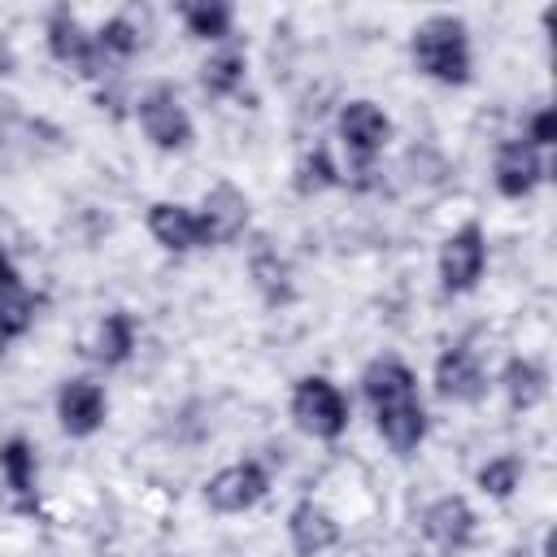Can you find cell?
<instances>
[{
    "instance_id": "cell-9",
    "label": "cell",
    "mask_w": 557,
    "mask_h": 557,
    "mask_svg": "<svg viewBox=\"0 0 557 557\" xmlns=\"http://www.w3.org/2000/svg\"><path fill=\"white\" fill-rule=\"evenodd\" d=\"M361 387H366L374 413H387V409H400V405L418 400V383H413L409 366H400L396 357H379V361H370L366 374H361Z\"/></svg>"
},
{
    "instance_id": "cell-28",
    "label": "cell",
    "mask_w": 557,
    "mask_h": 557,
    "mask_svg": "<svg viewBox=\"0 0 557 557\" xmlns=\"http://www.w3.org/2000/svg\"><path fill=\"white\" fill-rule=\"evenodd\" d=\"M13 70V52H9V44L0 39V74H9Z\"/></svg>"
},
{
    "instance_id": "cell-6",
    "label": "cell",
    "mask_w": 557,
    "mask_h": 557,
    "mask_svg": "<svg viewBox=\"0 0 557 557\" xmlns=\"http://www.w3.org/2000/svg\"><path fill=\"white\" fill-rule=\"evenodd\" d=\"M139 126L144 135L157 144V148H187L191 144V117L183 113L174 87H152L144 100H139Z\"/></svg>"
},
{
    "instance_id": "cell-27",
    "label": "cell",
    "mask_w": 557,
    "mask_h": 557,
    "mask_svg": "<svg viewBox=\"0 0 557 557\" xmlns=\"http://www.w3.org/2000/svg\"><path fill=\"white\" fill-rule=\"evenodd\" d=\"M553 139H557V113L553 109H540L531 117V148L535 144H553Z\"/></svg>"
},
{
    "instance_id": "cell-26",
    "label": "cell",
    "mask_w": 557,
    "mask_h": 557,
    "mask_svg": "<svg viewBox=\"0 0 557 557\" xmlns=\"http://www.w3.org/2000/svg\"><path fill=\"white\" fill-rule=\"evenodd\" d=\"M518 474H522V461H518L513 453H505V457H492V461L479 470V487H483L487 496L505 500V496L518 487Z\"/></svg>"
},
{
    "instance_id": "cell-4",
    "label": "cell",
    "mask_w": 557,
    "mask_h": 557,
    "mask_svg": "<svg viewBox=\"0 0 557 557\" xmlns=\"http://www.w3.org/2000/svg\"><path fill=\"white\" fill-rule=\"evenodd\" d=\"M483 261H487V244H483V226L479 222H466L461 231H453L440 248V278H444V292H470L483 274Z\"/></svg>"
},
{
    "instance_id": "cell-14",
    "label": "cell",
    "mask_w": 557,
    "mask_h": 557,
    "mask_svg": "<svg viewBox=\"0 0 557 557\" xmlns=\"http://www.w3.org/2000/svg\"><path fill=\"white\" fill-rule=\"evenodd\" d=\"M540 178H544V161H540V152H535L531 144L509 139V144L496 152V191H500V196L518 200V196L535 191Z\"/></svg>"
},
{
    "instance_id": "cell-25",
    "label": "cell",
    "mask_w": 557,
    "mask_h": 557,
    "mask_svg": "<svg viewBox=\"0 0 557 557\" xmlns=\"http://www.w3.org/2000/svg\"><path fill=\"white\" fill-rule=\"evenodd\" d=\"M335 183H339V174H335V165H331V157L322 148H313V152L300 157V165H296V191L300 196H313V191L335 187Z\"/></svg>"
},
{
    "instance_id": "cell-12",
    "label": "cell",
    "mask_w": 557,
    "mask_h": 557,
    "mask_svg": "<svg viewBox=\"0 0 557 557\" xmlns=\"http://www.w3.org/2000/svg\"><path fill=\"white\" fill-rule=\"evenodd\" d=\"M422 531H426V540H431L435 548L457 553V548H466V544L474 540V509H470L461 496H444V500H435V505L426 509Z\"/></svg>"
},
{
    "instance_id": "cell-17",
    "label": "cell",
    "mask_w": 557,
    "mask_h": 557,
    "mask_svg": "<svg viewBox=\"0 0 557 557\" xmlns=\"http://www.w3.org/2000/svg\"><path fill=\"white\" fill-rule=\"evenodd\" d=\"M379 422V435L392 444V453H413L426 435V413H422V400H409L400 409H387V413H374Z\"/></svg>"
},
{
    "instance_id": "cell-7",
    "label": "cell",
    "mask_w": 557,
    "mask_h": 557,
    "mask_svg": "<svg viewBox=\"0 0 557 557\" xmlns=\"http://www.w3.org/2000/svg\"><path fill=\"white\" fill-rule=\"evenodd\" d=\"M339 135H344L352 161H357V165H370L374 152H383V144H387V135H392V122H387V113H383L374 100H352V104H344V113H339Z\"/></svg>"
},
{
    "instance_id": "cell-18",
    "label": "cell",
    "mask_w": 557,
    "mask_h": 557,
    "mask_svg": "<svg viewBox=\"0 0 557 557\" xmlns=\"http://www.w3.org/2000/svg\"><path fill=\"white\" fill-rule=\"evenodd\" d=\"M248 274H252V283L261 287V296H265L270 305L292 300V278H287V265L278 261V252L270 248V239H257L252 261H248Z\"/></svg>"
},
{
    "instance_id": "cell-15",
    "label": "cell",
    "mask_w": 557,
    "mask_h": 557,
    "mask_svg": "<svg viewBox=\"0 0 557 557\" xmlns=\"http://www.w3.org/2000/svg\"><path fill=\"white\" fill-rule=\"evenodd\" d=\"M287 531H292V548H296L300 557H318V553H326V548L339 540L335 518H331L322 505H313V500H300V505L292 509Z\"/></svg>"
},
{
    "instance_id": "cell-5",
    "label": "cell",
    "mask_w": 557,
    "mask_h": 557,
    "mask_svg": "<svg viewBox=\"0 0 557 557\" xmlns=\"http://www.w3.org/2000/svg\"><path fill=\"white\" fill-rule=\"evenodd\" d=\"M196 222H200V244H231L248 226V196L235 183H218L213 191H205Z\"/></svg>"
},
{
    "instance_id": "cell-16",
    "label": "cell",
    "mask_w": 557,
    "mask_h": 557,
    "mask_svg": "<svg viewBox=\"0 0 557 557\" xmlns=\"http://www.w3.org/2000/svg\"><path fill=\"white\" fill-rule=\"evenodd\" d=\"M148 231H152V239H157L161 248H170V252H187V248L200 244V222H196V213L183 209V205H170V200H157V205L148 209Z\"/></svg>"
},
{
    "instance_id": "cell-1",
    "label": "cell",
    "mask_w": 557,
    "mask_h": 557,
    "mask_svg": "<svg viewBox=\"0 0 557 557\" xmlns=\"http://www.w3.org/2000/svg\"><path fill=\"white\" fill-rule=\"evenodd\" d=\"M413 61L435 83L461 87L470 78V48H466V22L453 13H435L413 30Z\"/></svg>"
},
{
    "instance_id": "cell-23",
    "label": "cell",
    "mask_w": 557,
    "mask_h": 557,
    "mask_svg": "<svg viewBox=\"0 0 557 557\" xmlns=\"http://www.w3.org/2000/svg\"><path fill=\"white\" fill-rule=\"evenodd\" d=\"M183 22L196 39H226L231 35V4H222V0L183 4Z\"/></svg>"
},
{
    "instance_id": "cell-13",
    "label": "cell",
    "mask_w": 557,
    "mask_h": 557,
    "mask_svg": "<svg viewBox=\"0 0 557 557\" xmlns=\"http://www.w3.org/2000/svg\"><path fill=\"white\" fill-rule=\"evenodd\" d=\"M35 309H39V300L22 287V278H17V270H13V261L0 244V352L13 335H22L35 322Z\"/></svg>"
},
{
    "instance_id": "cell-21",
    "label": "cell",
    "mask_w": 557,
    "mask_h": 557,
    "mask_svg": "<svg viewBox=\"0 0 557 557\" xmlns=\"http://www.w3.org/2000/svg\"><path fill=\"white\" fill-rule=\"evenodd\" d=\"M0 470H4V479L13 487V496L22 505H30V492H35V453H30L26 440H9L0 448Z\"/></svg>"
},
{
    "instance_id": "cell-11",
    "label": "cell",
    "mask_w": 557,
    "mask_h": 557,
    "mask_svg": "<svg viewBox=\"0 0 557 557\" xmlns=\"http://www.w3.org/2000/svg\"><path fill=\"white\" fill-rule=\"evenodd\" d=\"M435 392L444 396V400H483V392H487V374H483V366L474 361V352L470 348H448L444 357H440V366H435Z\"/></svg>"
},
{
    "instance_id": "cell-24",
    "label": "cell",
    "mask_w": 557,
    "mask_h": 557,
    "mask_svg": "<svg viewBox=\"0 0 557 557\" xmlns=\"http://www.w3.org/2000/svg\"><path fill=\"white\" fill-rule=\"evenodd\" d=\"M96 48H100L104 65H113V61H126V57L139 48V30L131 26V17H109V22L96 30Z\"/></svg>"
},
{
    "instance_id": "cell-8",
    "label": "cell",
    "mask_w": 557,
    "mask_h": 557,
    "mask_svg": "<svg viewBox=\"0 0 557 557\" xmlns=\"http://www.w3.org/2000/svg\"><path fill=\"white\" fill-rule=\"evenodd\" d=\"M265 487H270L265 470H261L257 461H239V466L218 470V474L209 479L205 496H209V505H213L218 513H244V509H252V505L265 496Z\"/></svg>"
},
{
    "instance_id": "cell-20",
    "label": "cell",
    "mask_w": 557,
    "mask_h": 557,
    "mask_svg": "<svg viewBox=\"0 0 557 557\" xmlns=\"http://www.w3.org/2000/svg\"><path fill=\"white\" fill-rule=\"evenodd\" d=\"M500 387H505V396H509V405H513V409H531V405L544 396L548 379H544V370H540L535 361L513 357V361L505 366V374H500Z\"/></svg>"
},
{
    "instance_id": "cell-19",
    "label": "cell",
    "mask_w": 557,
    "mask_h": 557,
    "mask_svg": "<svg viewBox=\"0 0 557 557\" xmlns=\"http://www.w3.org/2000/svg\"><path fill=\"white\" fill-rule=\"evenodd\" d=\"M131 348H135V318L117 309V313H109V318L100 322L96 344H91V357H96L100 366H122V361L131 357Z\"/></svg>"
},
{
    "instance_id": "cell-2",
    "label": "cell",
    "mask_w": 557,
    "mask_h": 557,
    "mask_svg": "<svg viewBox=\"0 0 557 557\" xmlns=\"http://www.w3.org/2000/svg\"><path fill=\"white\" fill-rule=\"evenodd\" d=\"M292 418L300 431L318 435V440H335L344 426H348V400L335 383L326 379H300L296 383V396H292Z\"/></svg>"
},
{
    "instance_id": "cell-3",
    "label": "cell",
    "mask_w": 557,
    "mask_h": 557,
    "mask_svg": "<svg viewBox=\"0 0 557 557\" xmlns=\"http://www.w3.org/2000/svg\"><path fill=\"white\" fill-rule=\"evenodd\" d=\"M48 48H52V57L61 65H70V70H78L87 78H96V74L109 70L104 57H100V48H96V35H87L65 4H57L52 17H48Z\"/></svg>"
},
{
    "instance_id": "cell-10",
    "label": "cell",
    "mask_w": 557,
    "mask_h": 557,
    "mask_svg": "<svg viewBox=\"0 0 557 557\" xmlns=\"http://www.w3.org/2000/svg\"><path fill=\"white\" fill-rule=\"evenodd\" d=\"M57 418H61L65 435H78V440L100 431V422H104V392H100V383L70 379L61 387V396H57Z\"/></svg>"
},
{
    "instance_id": "cell-22",
    "label": "cell",
    "mask_w": 557,
    "mask_h": 557,
    "mask_svg": "<svg viewBox=\"0 0 557 557\" xmlns=\"http://www.w3.org/2000/svg\"><path fill=\"white\" fill-rule=\"evenodd\" d=\"M239 83H244V52H235V48L209 57L200 70V87L209 96H231V91H239Z\"/></svg>"
}]
</instances>
